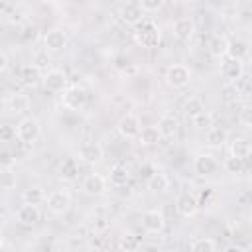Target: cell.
Wrapping results in <instances>:
<instances>
[{
	"instance_id": "cell-15",
	"label": "cell",
	"mask_w": 252,
	"mask_h": 252,
	"mask_svg": "<svg viewBox=\"0 0 252 252\" xmlns=\"http://www.w3.org/2000/svg\"><path fill=\"white\" fill-rule=\"evenodd\" d=\"M175 209H177V213H179L181 217H187V219H189V217H195L197 211H199L197 197H193V195H189V193L179 195L177 201H175Z\"/></svg>"
},
{
	"instance_id": "cell-14",
	"label": "cell",
	"mask_w": 252,
	"mask_h": 252,
	"mask_svg": "<svg viewBox=\"0 0 252 252\" xmlns=\"http://www.w3.org/2000/svg\"><path fill=\"white\" fill-rule=\"evenodd\" d=\"M171 30H173V35L179 41H189L193 37V33H195V22H193V18L183 16V18H179V20L173 22V28Z\"/></svg>"
},
{
	"instance_id": "cell-41",
	"label": "cell",
	"mask_w": 252,
	"mask_h": 252,
	"mask_svg": "<svg viewBox=\"0 0 252 252\" xmlns=\"http://www.w3.org/2000/svg\"><path fill=\"white\" fill-rule=\"evenodd\" d=\"M193 122H195V126L205 128V126H211V116H209L207 112H203V114H201V116H197Z\"/></svg>"
},
{
	"instance_id": "cell-21",
	"label": "cell",
	"mask_w": 252,
	"mask_h": 252,
	"mask_svg": "<svg viewBox=\"0 0 252 252\" xmlns=\"http://www.w3.org/2000/svg\"><path fill=\"white\" fill-rule=\"evenodd\" d=\"M106 181H108L112 187H124V185L130 181V171H128V167H124V165H112Z\"/></svg>"
},
{
	"instance_id": "cell-11",
	"label": "cell",
	"mask_w": 252,
	"mask_h": 252,
	"mask_svg": "<svg viewBox=\"0 0 252 252\" xmlns=\"http://www.w3.org/2000/svg\"><path fill=\"white\" fill-rule=\"evenodd\" d=\"M120 20L126 26H138L142 20H146V12L140 8L138 2H128L120 8Z\"/></svg>"
},
{
	"instance_id": "cell-8",
	"label": "cell",
	"mask_w": 252,
	"mask_h": 252,
	"mask_svg": "<svg viewBox=\"0 0 252 252\" xmlns=\"http://www.w3.org/2000/svg\"><path fill=\"white\" fill-rule=\"evenodd\" d=\"M220 75H222V79L226 81V85H234V83L244 75V65H242V61L224 57L222 63H220Z\"/></svg>"
},
{
	"instance_id": "cell-29",
	"label": "cell",
	"mask_w": 252,
	"mask_h": 252,
	"mask_svg": "<svg viewBox=\"0 0 252 252\" xmlns=\"http://www.w3.org/2000/svg\"><path fill=\"white\" fill-rule=\"evenodd\" d=\"M16 181H18V175L12 167H0V189L2 191H10L16 187Z\"/></svg>"
},
{
	"instance_id": "cell-32",
	"label": "cell",
	"mask_w": 252,
	"mask_h": 252,
	"mask_svg": "<svg viewBox=\"0 0 252 252\" xmlns=\"http://www.w3.org/2000/svg\"><path fill=\"white\" fill-rule=\"evenodd\" d=\"M148 187H150L152 191H167V187H169V179H167L165 173L156 171V173L148 179Z\"/></svg>"
},
{
	"instance_id": "cell-34",
	"label": "cell",
	"mask_w": 252,
	"mask_h": 252,
	"mask_svg": "<svg viewBox=\"0 0 252 252\" xmlns=\"http://www.w3.org/2000/svg\"><path fill=\"white\" fill-rule=\"evenodd\" d=\"M222 167H224V171H226V173L238 175V173H242V171H244V161H242V159H236V158H232V156H228V158L224 159Z\"/></svg>"
},
{
	"instance_id": "cell-27",
	"label": "cell",
	"mask_w": 252,
	"mask_h": 252,
	"mask_svg": "<svg viewBox=\"0 0 252 252\" xmlns=\"http://www.w3.org/2000/svg\"><path fill=\"white\" fill-rule=\"evenodd\" d=\"M8 106H10V110L16 112V114H24V112L30 108V98H28V94H24V93H14V94L10 96V100H8Z\"/></svg>"
},
{
	"instance_id": "cell-9",
	"label": "cell",
	"mask_w": 252,
	"mask_h": 252,
	"mask_svg": "<svg viewBox=\"0 0 252 252\" xmlns=\"http://www.w3.org/2000/svg\"><path fill=\"white\" fill-rule=\"evenodd\" d=\"M118 132H120V136L122 138H128V140H132V138H138V134H140V130H142V124H140V118L136 116V114H132V112H128V114H124L120 120H118Z\"/></svg>"
},
{
	"instance_id": "cell-46",
	"label": "cell",
	"mask_w": 252,
	"mask_h": 252,
	"mask_svg": "<svg viewBox=\"0 0 252 252\" xmlns=\"http://www.w3.org/2000/svg\"><path fill=\"white\" fill-rule=\"evenodd\" d=\"M220 252H246L242 246H236V244H228L226 248H222Z\"/></svg>"
},
{
	"instance_id": "cell-12",
	"label": "cell",
	"mask_w": 252,
	"mask_h": 252,
	"mask_svg": "<svg viewBox=\"0 0 252 252\" xmlns=\"http://www.w3.org/2000/svg\"><path fill=\"white\" fill-rule=\"evenodd\" d=\"M43 45L45 51H59L67 45V33L61 28H51L43 35Z\"/></svg>"
},
{
	"instance_id": "cell-5",
	"label": "cell",
	"mask_w": 252,
	"mask_h": 252,
	"mask_svg": "<svg viewBox=\"0 0 252 252\" xmlns=\"http://www.w3.org/2000/svg\"><path fill=\"white\" fill-rule=\"evenodd\" d=\"M67 81L69 79L61 69H49L41 77V83H43L45 91H49V93H63L67 89Z\"/></svg>"
},
{
	"instance_id": "cell-38",
	"label": "cell",
	"mask_w": 252,
	"mask_h": 252,
	"mask_svg": "<svg viewBox=\"0 0 252 252\" xmlns=\"http://www.w3.org/2000/svg\"><path fill=\"white\" fill-rule=\"evenodd\" d=\"M250 112H252V110H250V104H248V102L242 104V108H240V116H238V118H240L242 126H246V128L252 124V120H250Z\"/></svg>"
},
{
	"instance_id": "cell-18",
	"label": "cell",
	"mask_w": 252,
	"mask_h": 252,
	"mask_svg": "<svg viewBox=\"0 0 252 252\" xmlns=\"http://www.w3.org/2000/svg\"><path fill=\"white\" fill-rule=\"evenodd\" d=\"M57 175L61 179H65V181L77 179V175H79V161H77V158H65L59 163V167H57Z\"/></svg>"
},
{
	"instance_id": "cell-10",
	"label": "cell",
	"mask_w": 252,
	"mask_h": 252,
	"mask_svg": "<svg viewBox=\"0 0 252 252\" xmlns=\"http://www.w3.org/2000/svg\"><path fill=\"white\" fill-rule=\"evenodd\" d=\"M83 191L87 195H93V197H98V195H104L106 189H108V181L106 177H102L100 173H89L85 179H83Z\"/></svg>"
},
{
	"instance_id": "cell-36",
	"label": "cell",
	"mask_w": 252,
	"mask_h": 252,
	"mask_svg": "<svg viewBox=\"0 0 252 252\" xmlns=\"http://www.w3.org/2000/svg\"><path fill=\"white\" fill-rule=\"evenodd\" d=\"M234 87H236L238 94L246 98V96L250 94V77H248V75H242V77H240V79L234 83Z\"/></svg>"
},
{
	"instance_id": "cell-1",
	"label": "cell",
	"mask_w": 252,
	"mask_h": 252,
	"mask_svg": "<svg viewBox=\"0 0 252 252\" xmlns=\"http://www.w3.org/2000/svg\"><path fill=\"white\" fill-rule=\"evenodd\" d=\"M134 41L140 47H148V49L158 47L159 41H161V30H159V26L154 20H150V18L142 20L138 26H134Z\"/></svg>"
},
{
	"instance_id": "cell-31",
	"label": "cell",
	"mask_w": 252,
	"mask_h": 252,
	"mask_svg": "<svg viewBox=\"0 0 252 252\" xmlns=\"http://www.w3.org/2000/svg\"><path fill=\"white\" fill-rule=\"evenodd\" d=\"M120 248L124 252H136L140 248V236L134 232H124L120 236Z\"/></svg>"
},
{
	"instance_id": "cell-40",
	"label": "cell",
	"mask_w": 252,
	"mask_h": 252,
	"mask_svg": "<svg viewBox=\"0 0 252 252\" xmlns=\"http://www.w3.org/2000/svg\"><path fill=\"white\" fill-rule=\"evenodd\" d=\"M45 63H49V57H47V51L43 49V51H39V53H35V59H33V65L41 71V67L45 65Z\"/></svg>"
},
{
	"instance_id": "cell-6",
	"label": "cell",
	"mask_w": 252,
	"mask_h": 252,
	"mask_svg": "<svg viewBox=\"0 0 252 252\" xmlns=\"http://www.w3.org/2000/svg\"><path fill=\"white\" fill-rule=\"evenodd\" d=\"M142 228L150 234H158L165 228V217L161 211L158 209H150L146 213H142Z\"/></svg>"
},
{
	"instance_id": "cell-48",
	"label": "cell",
	"mask_w": 252,
	"mask_h": 252,
	"mask_svg": "<svg viewBox=\"0 0 252 252\" xmlns=\"http://www.w3.org/2000/svg\"><path fill=\"white\" fill-rule=\"evenodd\" d=\"M0 16H2V12H0Z\"/></svg>"
},
{
	"instance_id": "cell-17",
	"label": "cell",
	"mask_w": 252,
	"mask_h": 252,
	"mask_svg": "<svg viewBox=\"0 0 252 252\" xmlns=\"http://www.w3.org/2000/svg\"><path fill=\"white\" fill-rule=\"evenodd\" d=\"M16 220L24 226H33L39 220V207L37 205H22L16 213Z\"/></svg>"
},
{
	"instance_id": "cell-28",
	"label": "cell",
	"mask_w": 252,
	"mask_h": 252,
	"mask_svg": "<svg viewBox=\"0 0 252 252\" xmlns=\"http://www.w3.org/2000/svg\"><path fill=\"white\" fill-rule=\"evenodd\" d=\"M138 140H140V144H144V146H154V144H158V142L161 140V136H159V132H158L156 126H146V128L140 130Z\"/></svg>"
},
{
	"instance_id": "cell-23",
	"label": "cell",
	"mask_w": 252,
	"mask_h": 252,
	"mask_svg": "<svg viewBox=\"0 0 252 252\" xmlns=\"http://www.w3.org/2000/svg\"><path fill=\"white\" fill-rule=\"evenodd\" d=\"M226 138H228L226 130L215 126V128H209V132H207V136H205V144H207L209 148H222V146L226 144Z\"/></svg>"
},
{
	"instance_id": "cell-26",
	"label": "cell",
	"mask_w": 252,
	"mask_h": 252,
	"mask_svg": "<svg viewBox=\"0 0 252 252\" xmlns=\"http://www.w3.org/2000/svg\"><path fill=\"white\" fill-rule=\"evenodd\" d=\"M246 55H248V43L244 39H232V41H228L226 57L236 59V61H242Z\"/></svg>"
},
{
	"instance_id": "cell-20",
	"label": "cell",
	"mask_w": 252,
	"mask_h": 252,
	"mask_svg": "<svg viewBox=\"0 0 252 252\" xmlns=\"http://www.w3.org/2000/svg\"><path fill=\"white\" fill-rule=\"evenodd\" d=\"M156 128H158V132H159L161 138H173L177 134V130H179V122L173 116H161L158 120V126Z\"/></svg>"
},
{
	"instance_id": "cell-35",
	"label": "cell",
	"mask_w": 252,
	"mask_h": 252,
	"mask_svg": "<svg viewBox=\"0 0 252 252\" xmlns=\"http://www.w3.org/2000/svg\"><path fill=\"white\" fill-rule=\"evenodd\" d=\"M220 93H222V100H224L226 104H234V102L240 98V94H238V91H236L234 85H224Z\"/></svg>"
},
{
	"instance_id": "cell-39",
	"label": "cell",
	"mask_w": 252,
	"mask_h": 252,
	"mask_svg": "<svg viewBox=\"0 0 252 252\" xmlns=\"http://www.w3.org/2000/svg\"><path fill=\"white\" fill-rule=\"evenodd\" d=\"M16 158L10 152H0V167H12Z\"/></svg>"
},
{
	"instance_id": "cell-16",
	"label": "cell",
	"mask_w": 252,
	"mask_h": 252,
	"mask_svg": "<svg viewBox=\"0 0 252 252\" xmlns=\"http://www.w3.org/2000/svg\"><path fill=\"white\" fill-rule=\"evenodd\" d=\"M193 167H195V173L201 175V177H207L211 173H215L217 169V159L211 156V154H199L193 161Z\"/></svg>"
},
{
	"instance_id": "cell-19",
	"label": "cell",
	"mask_w": 252,
	"mask_h": 252,
	"mask_svg": "<svg viewBox=\"0 0 252 252\" xmlns=\"http://www.w3.org/2000/svg\"><path fill=\"white\" fill-rule=\"evenodd\" d=\"M205 112V102L201 96H189L185 102H183V114L185 118L189 120H195L197 116H201Z\"/></svg>"
},
{
	"instance_id": "cell-2",
	"label": "cell",
	"mask_w": 252,
	"mask_h": 252,
	"mask_svg": "<svg viewBox=\"0 0 252 252\" xmlns=\"http://www.w3.org/2000/svg\"><path fill=\"white\" fill-rule=\"evenodd\" d=\"M39 134H41L39 122L33 116H24L16 126V136L22 144H33L39 138Z\"/></svg>"
},
{
	"instance_id": "cell-33",
	"label": "cell",
	"mask_w": 252,
	"mask_h": 252,
	"mask_svg": "<svg viewBox=\"0 0 252 252\" xmlns=\"http://www.w3.org/2000/svg\"><path fill=\"white\" fill-rule=\"evenodd\" d=\"M191 252H217V244H215L213 238L203 236V238H197L191 244Z\"/></svg>"
},
{
	"instance_id": "cell-3",
	"label": "cell",
	"mask_w": 252,
	"mask_h": 252,
	"mask_svg": "<svg viewBox=\"0 0 252 252\" xmlns=\"http://www.w3.org/2000/svg\"><path fill=\"white\" fill-rule=\"evenodd\" d=\"M165 83L171 89H183L191 83V69L181 63H173L165 71Z\"/></svg>"
},
{
	"instance_id": "cell-4",
	"label": "cell",
	"mask_w": 252,
	"mask_h": 252,
	"mask_svg": "<svg viewBox=\"0 0 252 252\" xmlns=\"http://www.w3.org/2000/svg\"><path fill=\"white\" fill-rule=\"evenodd\" d=\"M45 201H47V209L53 215H65L71 207V193L67 189H55L45 197Z\"/></svg>"
},
{
	"instance_id": "cell-24",
	"label": "cell",
	"mask_w": 252,
	"mask_h": 252,
	"mask_svg": "<svg viewBox=\"0 0 252 252\" xmlns=\"http://www.w3.org/2000/svg\"><path fill=\"white\" fill-rule=\"evenodd\" d=\"M41 77H43V73H41L33 63H28V65H24V67L20 69V79H22V83H26V85H30V87L37 85V83L41 81Z\"/></svg>"
},
{
	"instance_id": "cell-13",
	"label": "cell",
	"mask_w": 252,
	"mask_h": 252,
	"mask_svg": "<svg viewBox=\"0 0 252 252\" xmlns=\"http://www.w3.org/2000/svg\"><path fill=\"white\" fill-rule=\"evenodd\" d=\"M77 156H79V159H83L87 163H98L102 159L104 152H102V146L100 144H96V142H85V144L79 146Z\"/></svg>"
},
{
	"instance_id": "cell-42",
	"label": "cell",
	"mask_w": 252,
	"mask_h": 252,
	"mask_svg": "<svg viewBox=\"0 0 252 252\" xmlns=\"http://www.w3.org/2000/svg\"><path fill=\"white\" fill-rule=\"evenodd\" d=\"M211 197H213V189H205V191H201V195H199V199H197V205H199V207L205 205Z\"/></svg>"
},
{
	"instance_id": "cell-30",
	"label": "cell",
	"mask_w": 252,
	"mask_h": 252,
	"mask_svg": "<svg viewBox=\"0 0 252 252\" xmlns=\"http://www.w3.org/2000/svg\"><path fill=\"white\" fill-rule=\"evenodd\" d=\"M43 201H45V193H43L41 187L33 185V187H30V189L24 191V203L26 205H39Z\"/></svg>"
},
{
	"instance_id": "cell-22",
	"label": "cell",
	"mask_w": 252,
	"mask_h": 252,
	"mask_svg": "<svg viewBox=\"0 0 252 252\" xmlns=\"http://www.w3.org/2000/svg\"><path fill=\"white\" fill-rule=\"evenodd\" d=\"M226 49H228V39H226V35L217 33V35L211 37V41H209V51H211L213 57L224 59V57H226Z\"/></svg>"
},
{
	"instance_id": "cell-44",
	"label": "cell",
	"mask_w": 252,
	"mask_h": 252,
	"mask_svg": "<svg viewBox=\"0 0 252 252\" xmlns=\"http://www.w3.org/2000/svg\"><path fill=\"white\" fill-rule=\"evenodd\" d=\"M142 252H163V248L158 246V244H144L142 246Z\"/></svg>"
},
{
	"instance_id": "cell-37",
	"label": "cell",
	"mask_w": 252,
	"mask_h": 252,
	"mask_svg": "<svg viewBox=\"0 0 252 252\" xmlns=\"http://www.w3.org/2000/svg\"><path fill=\"white\" fill-rule=\"evenodd\" d=\"M138 4H140V8L148 14V12H156V10H159V8L163 6V0H140Z\"/></svg>"
},
{
	"instance_id": "cell-25",
	"label": "cell",
	"mask_w": 252,
	"mask_h": 252,
	"mask_svg": "<svg viewBox=\"0 0 252 252\" xmlns=\"http://www.w3.org/2000/svg\"><path fill=\"white\" fill-rule=\"evenodd\" d=\"M250 152H252V148H250V142H248L246 138H234V140L230 142V156H232V158L244 161V159L250 156Z\"/></svg>"
},
{
	"instance_id": "cell-7",
	"label": "cell",
	"mask_w": 252,
	"mask_h": 252,
	"mask_svg": "<svg viewBox=\"0 0 252 252\" xmlns=\"http://www.w3.org/2000/svg\"><path fill=\"white\" fill-rule=\"evenodd\" d=\"M85 102H87V93H85L83 87L73 85V87H67L63 91V104H65V108H69V110H81L85 106Z\"/></svg>"
},
{
	"instance_id": "cell-45",
	"label": "cell",
	"mask_w": 252,
	"mask_h": 252,
	"mask_svg": "<svg viewBox=\"0 0 252 252\" xmlns=\"http://www.w3.org/2000/svg\"><path fill=\"white\" fill-rule=\"evenodd\" d=\"M6 69H8V55L0 49V73H2V71H6Z\"/></svg>"
},
{
	"instance_id": "cell-43",
	"label": "cell",
	"mask_w": 252,
	"mask_h": 252,
	"mask_svg": "<svg viewBox=\"0 0 252 252\" xmlns=\"http://www.w3.org/2000/svg\"><path fill=\"white\" fill-rule=\"evenodd\" d=\"M154 173H156V171H154V167H152V165H144V167H140V175H144L146 179H150Z\"/></svg>"
},
{
	"instance_id": "cell-47",
	"label": "cell",
	"mask_w": 252,
	"mask_h": 252,
	"mask_svg": "<svg viewBox=\"0 0 252 252\" xmlns=\"http://www.w3.org/2000/svg\"><path fill=\"white\" fill-rule=\"evenodd\" d=\"M2 248H4V240H2V236H0V252H2Z\"/></svg>"
}]
</instances>
